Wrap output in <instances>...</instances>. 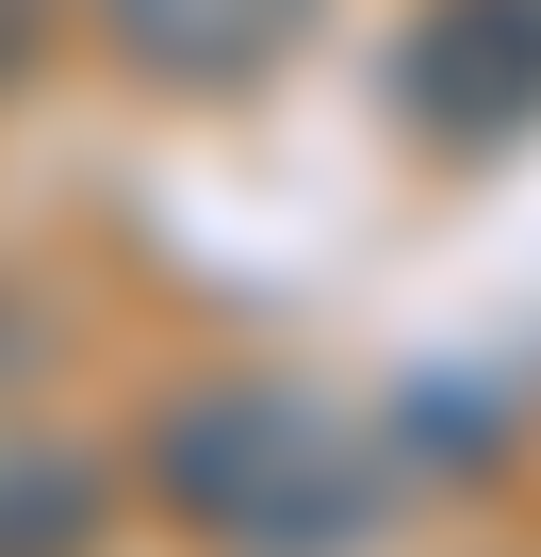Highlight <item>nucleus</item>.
I'll use <instances>...</instances> for the list:
<instances>
[{
	"label": "nucleus",
	"mask_w": 541,
	"mask_h": 557,
	"mask_svg": "<svg viewBox=\"0 0 541 557\" xmlns=\"http://www.w3.org/2000/svg\"><path fill=\"white\" fill-rule=\"evenodd\" d=\"M148 508L197 557H361L394 508V459L312 377H197L148 410Z\"/></svg>",
	"instance_id": "f257e3e1"
},
{
	"label": "nucleus",
	"mask_w": 541,
	"mask_h": 557,
	"mask_svg": "<svg viewBox=\"0 0 541 557\" xmlns=\"http://www.w3.org/2000/svg\"><path fill=\"white\" fill-rule=\"evenodd\" d=\"M394 132L427 164H508L541 132V0H427L394 34Z\"/></svg>",
	"instance_id": "f03ea898"
},
{
	"label": "nucleus",
	"mask_w": 541,
	"mask_h": 557,
	"mask_svg": "<svg viewBox=\"0 0 541 557\" xmlns=\"http://www.w3.org/2000/svg\"><path fill=\"white\" fill-rule=\"evenodd\" d=\"M312 17H329V0H99L115 66H132V83H164V99H246V83L280 66Z\"/></svg>",
	"instance_id": "7ed1b4c3"
},
{
	"label": "nucleus",
	"mask_w": 541,
	"mask_h": 557,
	"mask_svg": "<svg viewBox=\"0 0 541 557\" xmlns=\"http://www.w3.org/2000/svg\"><path fill=\"white\" fill-rule=\"evenodd\" d=\"M0 557H99V459L0 443Z\"/></svg>",
	"instance_id": "20e7f679"
},
{
	"label": "nucleus",
	"mask_w": 541,
	"mask_h": 557,
	"mask_svg": "<svg viewBox=\"0 0 541 557\" xmlns=\"http://www.w3.org/2000/svg\"><path fill=\"white\" fill-rule=\"evenodd\" d=\"M50 17H66V0H0V99H17V83L50 66Z\"/></svg>",
	"instance_id": "39448f33"
}]
</instances>
